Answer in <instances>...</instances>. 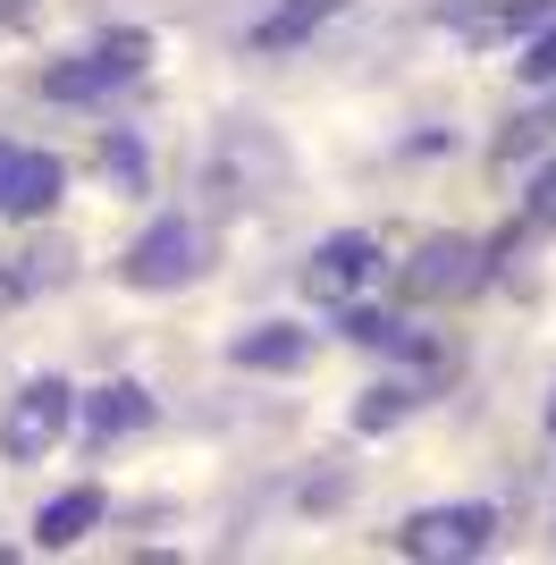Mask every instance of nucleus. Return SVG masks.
I'll return each mask as SVG.
<instances>
[{
	"label": "nucleus",
	"mask_w": 556,
	"mask_h": 565,
	"mask_svg": "<svg viewBox=\"0 0 556 565\" xmlns=\"http://www.w3.org/2000/svg\"><path fill=\"white\" fill-rule=\"evenodd\" d=\"M514 76L523 85H556V18H539V34L523 43V60H514Z\"/></svg>",
	"instance_id": "13"
},
{
	"label": "nucleus",
	"mask_w": 556,
	"mask_h": 565,
	"mask_svg": "<svg viewBox=\"0 0 556 565\" xmlns=\"http://www.w3.org/2000/svg\"><path fill=\"white\" fill-rule=\"evenodd\" d=\"M143 60H152V34H110L85 60H60L43 76V94L51 102H93V94H110V85H127V76H143Z\"/></svg>",
	"instance_id": "4"
},
{
	"label": "nucleus",
	"mask_w": 556,
	"mask_h": 565,
	"mask_svg": "<svg viewBox=\"0 0 556 565\" xmlns=\"http://www.w3.org/2000/svg\"><path fill=\"white\" fill-rule=\"evenodd\" d=\"M548 430H556V405H548Z\"/></svg>",
	"instance_id": "18"
},
{
	"label": "nucleus",
	"mask_w": 556,
	"mask_h": 565,
	"mask_svg": "<svg viewBox=\"0 0 556 565\" xmlns=\"http://www.w3.org/2000/svg\"><path fill=\"white\" fill-rule=\"evenodd\" d=\"M371 270H379V245H371L363 228H346V236H321V245H312V262H303V287H312L321 305H346L354 287L371 279Z\"/></svg>",
	"instance_id": "7"
},
{
	"label": "nucleus",
	"mask_w": 556,
	"mask_h": 565,
	"mask_svg": "<svg viewBox=\"0 0 556 565\" xmlns=\"http://www.w3.org/2000/svg\"><path fill=\"white\" fill-rule=\"evenodd\" d=\"M68 423H76V388L68 380H25L18 397H9V414H0V456H9V465H34V456L60 448Z\"/></svg>",
	"instance_id": "1"
},
{
	"label": "nucleus",
	"mask_w": 556,
	"mask_h": 565,
	"mask_svg": "<svg viewBox=\"0 0 556 565\" xmlns=\"http://www.w3.org/2000/svg\"><path fill=\"white\" fill-rule=\"evenodd\" d=\"M532 212H539V220H556V161L532 178Z\"/></svg>",
	"instance_id": "17"
},
{
	"label": "nucleus",
	"mask_w": 556,
	"mask_h": 565,
	"mask_svg": "<svg viewBox=\"0 0 556 565\" xmlns=\"http://www.w3.org/2000/svg\"><path fill=\"white\" fill-rule=\"evenodd\" d=\"M346 338H363V347H388V321H379V312H346Z\"/></svg>",
	"instance_id": "16"
},
{
	"label": "nucleus",
	"mask_w": 556,
	"mask_h": 565,
	"mask_svg": "<svg viewBox=\"0 0 556 565\" xmlns=\"http://www.w3.org/2000/svg\"><path fill=\"white\" fill-rule=\"evenodd\" d=\"M101 507H110L101 490H68V498H51L43 515H34V548H68V541H85L93 523H101Z\"/></svg>",
	"instance_id": "11"
},
{
	"label": "nucleus",
	"mask_w": 556,
	"mask_h": 565,
	"mask_svg": "<svg viewBox=\"0 0 556 565\" xmlns=\"http://www.w3.org/2000/svg\"><path fill=\"white\" fill-rule=\"evenodd\" d=\"M143 423H152V397H143L136 380H110V388L85 397V430L93 439H118V430H143Z\"/></svg>",
	"instance_id": "10"
},
{
	"label": "nucleus",
	"mask_w": 556,
	"mask_h": 565,
	"mask_svg": "<svg viewBox=\"0 0 556 565\" xmlns=\"http://www.w3.org/2000/svg\"><path fill=\"white\" fill-rule=\"evenodd\" d=\"M405 405H414V397H405V388H371V397H363V414H354V423H363V430H388L396 414H405Z\"/></svg>",
	"instance_id": "14"
},
{
	"label": "nucleus",
	"mask_w": 556,
	"mask_h": 565,
	"mask_svg": "<svg viewBox=\"0 0 556 565\" xmlns=\"http://www.w3.org/2000/svg\"><path fill=\"white\" fill-rule=\"evenodd\" d=\"M194 270H203V236H194V220H152V228L127 245V262H118V279L152 287V296H161V287H185Z\"/></svg>",
	"instance_id": "3"
},
{
	"label": "nucleus",
	"mask_w": 556,
	"mask_h": 565,
	"mask_svg": "<svg viewBox=\"0 0 556 565\" xmlns=\"http://www.w3.org/2000/svg\"><path fill=\"white\" fill-rule=\"evenodd\" d=\"M236 372H303L312 363V330H296V321H261V330L236 338Z\"/></svg>",
	"instance_id": "8"
},
{
	"label": "nucleus",
	"mask_w": 556,
	"mask_h": 565,
	"mask_svg": "<svg viewBox=\"0 0 556 565\" xmlns=\"http://www.w3.org/2000/svg\"><path fill=\"white\" fill-rule=\"evenodd\" d=\"M101 161H110V178H127V186H143V143L110 136V143H101Z\"/></svg>",
	"instance_id": "15"
},
{
	"label": "nucleus",
	"mask_w": 556,
	"mask_h": 565,
	"mask_svg": "<svg viewBox=\"0 0 556 565\" xmlns=\"http://www.w3.org/2000/svg\"><path fill=\"white\" fill-rule=\"evenodd\" d=\"M556 18L548 0H506V9H447V25H456L463 43H498V34H523V25Z\"/></svg>",
	"instance_id": "12"
},
{
	"label": "nucleus",
	"mask_w": 556,
	"mask_h": 565,
	"mask_svg": "<svg viewBox=\"0 0 556 565\" xmlns=\"http://www.w3.org/2000/svg\"><path fill=\"white\" fill-rule=\"evenodd\" d=\"M338 9H354V0H278L270 18L254 25V51H296L303 34H312V25H329Z\"/></svg>",
	"instance_id": "9"
},
{
	"label": "nucleus",
	"mask_w": 556,
	"mask_h": 565,
	"mask_svg": "<svg viewBox=\"0 0 556 565\" xmlns=\"http://www.w3.org/2000/svg\"><path fill=\"white\" fill-rule=\"evenodd\" d=\"M481 279V245H463V236H430L405 270H396V296L405 305H439V296H456V287Z\"/></svg>",
	"instance_id": "5"
},
{
	"label": "nucleus",
	"mask_w": 556,
	"mask_h": 565,
	"mask_svg": "<svg viewBox=\"0 0 556 565\" xmlns=\"http://www.w3.org/2000/svg\"><path fill=\"white\" fill-rule=\"evenodd\" d=\"M489 532H498V515H489L481 498H472V507H421V515L396 532V548L421 557V565H456V557H481Z\"/></svg>",
	"instance_id": "2"
},
{
	"label": "nucleus",
	"mask_w": 556,
	"mask_h": 565,
	"mask_svg": "<svg viewBox=\"0 0 556 565\" xmlns=\"http://www.w3.org/2000/svg\"><path fill=\"white\" fill-rule=\"evenodd\" d=\"M60 194H68V169L51 161V152L0 143V220H43Z\"/></svg>",
	"instance_id": "6"
}]
</instances>
